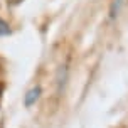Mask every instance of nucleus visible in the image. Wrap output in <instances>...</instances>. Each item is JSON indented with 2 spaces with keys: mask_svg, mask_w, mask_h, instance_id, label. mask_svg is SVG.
<instances>
[{
  "mask_svg": "<svg viewBox=\"0 0 128 128\" xmlns=\"http://www.w3.org/2000/svg\"><path fill=\"white\" fill-rule=\"evenodd\" d=\"M39 96H40V88H39V86H36V88H32V90L27 91V94H26V106L27 108L32 106L34 103L37 101Z\"/></svg>",
  "mask_w": 128,
  "mask_h": 128,
  "instance_id": "nucleus-1",
  "label": "nucleus"
},
{
  "mask_svg": "<svg viewBox=\"0 0 128 128\" xmlns=\"http://www.w3.org/2000/svg\"><path fill=\"white\" fill-rule=\"evenodd\" d=\"M4 34H8V26L0 19V36H4Z\"/></svg>",
  "mask_w": 128,
  "mask_h": 128,
  "instance_id": "nucleus-2",
  "label": "nucleus"
}]
</instances>
